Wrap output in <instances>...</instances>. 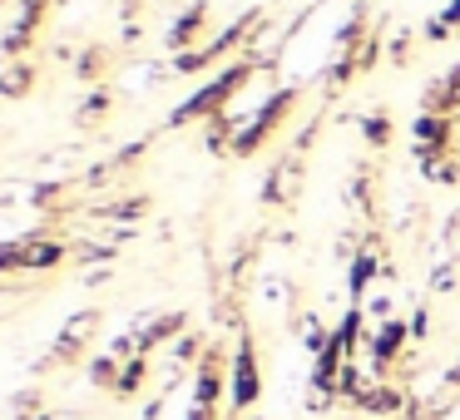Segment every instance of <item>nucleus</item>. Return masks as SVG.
<instances>
[{"instance_id": "obj_3", "label": "nucleus", "mask_w": 460, "mask_h": 420, "mask_svg": "<svg viewBox=\"0 0 460 420\" xmlns=\"http://www.w3.org/2000/svg\"><path fill=\"white\" fill-rule=\"evenodd\" d=\"M100 331V311H75L70 321H65V331L55 337V356L60 361H70V356H80L84 351V341Z\"/></svg>"}, {"instance_id": "obj_1", "label": "nucleus", "mask_w": 460, "mask_h": 420, "mask_svg": "<svg viewBox=\"0 0 460 420\" xmlns=\"http://www.w3.org/2000/svg\"><path fill=\"white\" fill-rule=\"evenodd\" d=\"M262 396V376H258V351H252V337L238 341V356H233V410L258 406Z\"/></svg>"}, {"instance_id": "obj_4", "label": "nucleus", "mask_w": 460, "mask_h": 420, "mask_svg": "<svg viewBox=\"0 0 460 420\" xmlns=\"http://www.w3.org/2000/svg\"><path fill=\"white\" fill-rule=\"evenodd\" d=\"M223 396V371H218V351H208L199 366V381H193V406L199 410H213Z\"/></svg>"}, {"instance_id": "obj_9", "label": "nucleus", "mask_w": 460, "mask_h": 420, "mask_svg": "<svg viewBox=\"0 0 460 420\" xmlns=\"http://www.w3.org/2000/svg\"><path fill=\"white\" fill-rule=\"evenodd\" d=\"M189 420H213V410H199V406H193V410H189Z\"/></svg>"}, {"instance_id": "obj_8", "label": "nucleus", "mask_w": 460, "mask_h": 420, "mask_svg": "<svg viewBox=\"0 0 460 420\" xmlns=\"http://www.w3.org/2000/svg\"><path fill=\"white\" fill-rule=\"evenodd\" d=\"M446 252H450V258H456V252H460V213H456V218L446 223Z\"/></svg>"}, {"instance_id": "obj_7", "label": "nucleus", "mask_w": 460, "mask_h": 420, "mask_svg": "<svg viewBox=\"0 0 460 420\" xmlns=\"http://www.w3.org/2000/svg\"><path fill=\"white\" fill-rule=\"evenodd\" d=\"M401 337H406V327H401V321H391V327L376 337V346H371V351H376V361H391V356H396Z\"/></svg>"}, {"instance_id": "obj_5", "label": "nucleus", "mask_w": 460, "mask_h": 420, "mask_svg": "<svg viewBox=\"0 0 460 420\" xmlns=\"http://www.w3.org/2000/svg\"><path fill=\"white\" fill-rule=\"evenodd\" d=\"M60 262V242H31L21 248V267H55Z\"/></svg>"}, {"instance_id": "obj_2", "label": "nucleus", "mask_w": 460, "mask_h": 420, "mask_svg": "<svg viewBox=\"0 0 460 420\" xmlns=\"http://www.w3.org/2000/svg\"><path fill=\"white\" fill-rule=\"evenodd\" d=\"M243 80H248V65H233V70L223 74L218 84H208V90H199V94H193V100L183 104L179 114H173V124H189L193 114H213V109H223V100L243 90Z\"/></svg>"}, {"instance_id": "obj_6", "label": "nucleus", "mask_w": 460, "mask_h": 420, "mask_svg": "<svg viewBox=\"0 0 460 420\" xmlns=\"http://www.w3.org/2000/svg\"><path fill=\"white\" fill-rule=\"evenodd\" d=\"M371 277H376V258H371V252H361L357 267H351V297H361V292L371 287Z\"/></svg>"}]
</instances>
